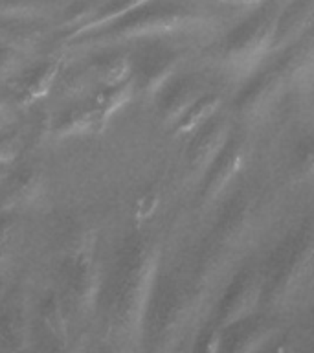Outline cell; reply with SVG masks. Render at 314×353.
<instances>
[{"instance_id":"6da1fadb","label":"cell","mask_w":314,"mask_h":353,"mask_svg":"<svg viewBox=\"0 0 314 353\" xmlns=\"http://www.w3.org/2000/svg\"><path fill=\"white\" fill-rule=\"evenodd\" d=\"M314 261V225L307 223L292 234L278 250L263 276V298L266 305L285 302L302 285L313 269Z\"/></svg>"},{"instance_id":"7a4b0ae2","label":"cell","mask_w":314,"mask_h":353,"mask_svg":"<svg viewBox=\"0 0 314 353\" xmlns=\"http://www.w3.org/2000/svg\"><path fill=\"white\" fill-rule=\"evenodd\" d=\"M274 8L266 6L228 35L224 43V59L236 70H250L269 50H272Z\"/></svg>"},{"instance_id":"3957f363","label":"cell","mask_w":314,"mask_h":353,"mask_svg":"<svg viewBox=\"0 0 314 353\" xmlns=\"http://www.w3.org/2000/svg\"><path fill=\"white\" fill-rule=\"evenodd\" d=\"M263 276L252 270H242L233 278L220 300L217 322L222 327H231L247 320L255 311L263 298Z\"/></svg>"},{"instance_id":"277c9868","label":"cell","mask_w":314,"mask_h":353,"mask_svg":"<svg viewBox=\"0 0 314 353\" xmlns=\"http://www.w3.org/2000/svg\"><path fill=\"white\" fill-rule=\"evenodd\" d=\"M247 160V148L241 137H230L219 157L208 168V179L204 184V199H215L226 184L242 170Z\"/></svg>"},{"instance_id":"5b68a950","label":"cell","mask_w":314,"mask_h":353,"mask_svg":"<svg viewBox=\"0 0 314 353\" xmlns=\"http://www.w3.org/2000/svg\"><path fill=\"white\" fill-rule=\"evenodd\" d=\"M314 15L313 0H294L285 8L281 15L275 17L272 33V50L292 46L307 30Z\"/></svg>"},{"instance_id":"8992f818","label":"cell","mask_w":314,"mask_h":353,"mask_svg":"<svg viewBox=\"0 0 314 353\" xmlns=\"http://www.w3.org/2000/svg\"><path fill=\"white\" fill-rule=\"evenodd\" d=\"M230 140V123L224 118L209 120L191 145L189 162L195 168H209Z\"/></svg>"},{"instance_id":"52a82bcc","label":"cell","mask_w":314,"mask_h":353,"mask_svg":"<svg viewBox=\"0 0 314 353\" xmlns=\"http://www.w3.org/2000/svg\"><path fill=\"white\" fill-rule=\"evenodd\" d=\"M283 81H285V76H283L280 65L275 63L269 70L261 72L259 76L248 81L247 87L237 96V109L242 112H253V110L261 109L269 103V99L274 98V94L278 92V88Z\"/></svg>"},{"instance_id":"ba28073f","label":"cell","mask_w":314,"mask_h":353,"mask_svg":"<svg viewBox=\"0 0 314 353\" xmlns=\"http://www.w3.org/2000/svg\"><path fill=\"white\" fill-rule=\"evenodd\" d=\"M217 107H219V98H217V96H204V98H198L180 118L178 131H191V129H195V127L200 125L204 120L211 118V114H213Z\"/></svg>"},{"instance_id":"9c48e42d","label":"cell","mask_w":314,"mask_h":353,"mask_svg":"<svg viewBox=\"0 0 314 353\" xmlns=\"http://www.w3.org/2000/svg\"><path fill=\"white\" fill-rule=\"evenodd\" d=\"M292 175L300 181L314 176V138H308L297 148L292 159Z\"/></svg>"},{"instance_id":"30bf717a","label":"cell","mask_w":314,"mask_h":353,"mask_svg":"<svg viewBox=\"0 0 314 353\" xmlns=\"http://www.w3.org/2000/svg\"><path fill=\"white\" fill-rule=\"evenodd\" d=\"M220 2H226V4H236V6H250V4H259L263 0H220Z\"/></svg>"}]
</instances>
